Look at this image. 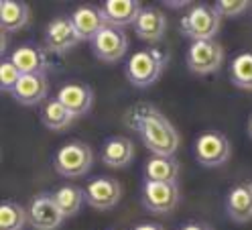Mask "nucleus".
Segmentation results:
<instances>
[{
    "label": "nucleus",
    "mask_w": 252,
    "mask_h": 230,
    "mask_svg": "<svg viewBox=\"0 0 252 230\" xmlns=\"http://www.w3.org/2000/svg\"><path fill=\"white\" fill-rule=\"evenodd\" d=\"M230 80L242 90H252V51H244L232 59Z\"/></svg>",
    "instance_id": "obj_24"
},
{
    "label": "nucleus",
    "mask_w": 252,
    "mask_h": 230,
    "mask_svg": "<svg viewBox=\"0 0 252 230\" xmlns=\"http://www.w3.org/2000/svg\"><path fill=\"white\" fill-rule=\"evenodd\" d=\"M10 61L19 67V71L23 75L29 73H45L47 67H49V57H47V51H43L39 45H21L12 51Z\"/></svg>",
    "instance_id": "obj_17"
},
{
    "label": "nucleus",
    "mask_w": 252,
    "mask_h": 230,
    "mask_svg": "<svg viewBox=\"0 0 252 230\" xmlns=\"http://www.w3.org/2000/svg\"><path fill=\"white\" fill-rule=\"evenodd\" d=\"M80 35L71 23V17H61V19H55L47 25V31H45V47L47 51L51 53H67L69 49H73L77 43H80Z\"/></svg>",
    "instance_id": "obj_11"
},
{
    "label": "nucleus",
    "mask_w": 252,
    "mask_h": 230,
    "mask_svg": "<svg viewBox=\"0 0 252 230\" xmlns=\"http://www.w3.org/2000/svg\"><path fill=\"white\" fill-rule=\"evenodd\" d=\"M132 159H134V145L128 136L114 134L106 139V143L102 145V163L108 167L120 169V167L130 165Z\"/></svg>",
    "instance_id": "obj_18"
},
{
    "label": "nucleus",
    "mask_w": 252,
    "mask_h": 230,
    "mask_svg": "<svg viewBox=\"0 0 252 230\" xmlns=\"http://www.w3.org/2000/svg\"><path fill=\"white\" fill-rule=\"evenodd\" d=\"M140 200L151 214H169L179 204V186L177 183H161L147 179L143 183Z\"/></svg>",
    "instance_id": "obj_7"
},
{
    "label": "nucleus",
    "mask_w": 252,
    "mask_h": 230,
    "mask_svg": "<svg viewBox=\"0 0 252 230\" xmlns=\"http://www.w3.org/2000/svg\"><path fill=\"white\" fill-rule=\"evenodd\" d=\"M145 173L149 181H161V183H177L179 179V163L175 157H163V155H151L145 167Z\"/></svg>",
    "instance_id": "obj_20"
},
{
    "label": "nucleus",
    "mask_w": 252,
    "mask_h": 230,
    "mask_svg": "<svg viewBox=\"0 0 252 230\" xmlns=\"http://www.w3.org/2000/svg\"><path fill=\"white\" fill-rule=\"evenodd\" d=\"M167 31V19L159 8H143L138 14V19L134 23V33L138 35V39L149 41V43H157L161 41Z\"/></svg>",
    "instance_id": "obj_19"
},
{
    "label": "nucleus",
    "mask_w": 252,
    "mask_h": 230,
    "mask_svg": "<svg viewBox=\"0 0 252 230\" xmlns=\"http://www.w3.org/2000/svg\"><path fill=\"white\" fill-rule=\"evenodd\" d=\"M39 116H41V122L49 131H65L75 118L57 98L45 100L43 106H41Z\"/></svg>",
    "instance_id": "obj_21"
},
{
    "label": "nucleus",
    "mask_w": 252,
    "mask_h": 230,
    "mask_svg": "<svg viewBox=\"0 0 252 230\" xmlns=\"http://www.w3.org/2000/svg\"><path fill=\"white\" fill-rule=\"evenodd\" d=\"M55 98L77 118V116H86L90 112L94 104V92L86 84H65L59 88Z\"/></svg>",
    "instance_id": "obj_14"
},
{
    "label": "nucleus",
    "mask_w": 252,
    "mask_h": 230,
    "mask_svg": "<svg viewBox=\"0 0 252 230\" xmlns=\"http://www.w3.org/2000/svg\"><path fill=\"white\" fill-rule=\"evenodd\" d=\"M27 220L29 214L21 204L12 200L0 204V230H23Z\"/></svg>",
    "instance_id": "obj_25"
},
{
    "label": "nucleus",
    "mask_w": 252,
    "mask_h": 230,
    "mask_svg": "<svg viewBox=\"0 0 252 230\" xmlns=\"http://www.w3.org/2000/svg\"><path fill=\"white\" fill-rule=\"evenodd\" d=\"M140 10V2L136 0H106L102 4V14H104V21L110 27H126V25H134Z\"/></svg>",
    "instance_id": "obj_16"
},
{
    "label": "nucleus",
    "mask_w": 252,
    "mask_h": 230,
    "mask_svg": "<svg viewBox=\"0 0 252 230\" xmlns=\"http://www.w3.org/2000/svg\"><path fill=\"white\" fill-rule=\"evenodd\" d=\"M53 197H55V202L65 218L75 216V214L82 210V204L86 202L84 190L77 188V186H61L53 192Z\"/></svg>",
    "instance_id": "obj_23"
},
{
    "label": "nucleus",
    "mask_w": 252,
    "mask_h": 230,
    "mask_svg": "<svg viewBox=\"0 0 252 230\" xmlns=\"http://www.w3.org/2000/svg\"><path fill=\"white\" fill-rule=\"evenodd\" d=\"M232 155V145L228 136L220 131H206L195 141V159L203 167H220Z\"/></svg>",
    "instance_id": "obj_5"
},
{
    "label": "nucleus",
    "mask_w": 252,
    "mask_h": 230,
    "mask_svg": "<svg viewBox=\"0 0 252 230\" xmlns=\"http://www.w3.org/2000/svg\"><path fill=\"white\" fill-rule=\"evenodd\" d=\"M47 92H49V82H47L45 73H29L23 75L19 84L10 92L12 98L23 106H35L45 102Z\"/></svg>",
    "instance_id": "obj_12"
},
{
    "label": "nucleus",
    "mask_w": 252,
    "mask_h": 230,
    "mask_svg": "<svg viewBox=\"0 0 252 230\" xmlns=\"http://www.w3.org/2000/svg\"><path fill=\"white\" fill-rule=\"evenodd\" d=\"M185 61H187V67L197 75L214 73L220 69V66L224 61V49L216 39L193 41L187 49Z\"/></svg>",
    "instance_id": "obj_6"
},
{
    "label": "nucleus",
    "mask_w": 252,
    "mask_h": 230,
    "mask_svg": "<svg viewBox=\"0 0 252 230\" xmlns=\"http://www.w3.org/2000/svg\"><path fill=\"white\" fill-rule=\"evenodd\" d=\"M84 196H86V204H90L92 208L110 210L120 202L122 186L114 177H94L86 186Z\"/></svg>",
    "instance_id": "obj_10"
},
{
    "label": "nucleus",
    "mask_w": 252,
    "mask_h": 230,
    "mask_svg": "<svg viewBox=\"0 0 252 230\" xmlns=\"http://www.w3.org/2000/svg\"><path fill=\"white\" fill-rule=\"evenodd\" d=\"M29 23V6L17 0L0 2V25L2 31H19Z\"/></svg>",
    "instance_id": "obj_22"
},
{
    "label": "nucleus",
    "mask_w": 252,
    "mask_h": 230,
    "mask_svg": "<svg viewBox=\"0 0 252 230\" xmlns=\"http://www.w3.org/2000/svg\"><path fill=\"white\" fill-rule=\"evenodd\" d=\"M92 161H94V155L90 145L82 141H69L57 149L53 157V167L63 177H82L90 171Z\"/></svg>",
    "instance_id": "obj_3"
},
{
    "label": "nucleus",
    "mask_w": 252,
    "mask_h": 230,
    "mask_svg": "<svg viewBox=\"0 0 252 230\" xmlns=\"http://www.w3.org/2000/svg\"><path fill=\"white\" fill-rule=\"evenodd\" d=\"M134 230H165L161 224H153V222H145V224H138Z\"/></svg>",
    "instance_id": "obj_29"
},
{
    "label": "nucleus",
    "mask_w": 252,
    "mask_h": 230,
    "mask_svg": "<svg viewBox=\"0 0 252 230\" xmlns=\"http://www.w3.org/2000/svg\"><path fill=\"white\" fill-rule=\"evenodd\" d=\"M248 134L252 136V118H250V122H248Z\"/></svg>",
    "instance_id": "obj_30"
},
{
    "label": "nucleus",
    "mask_w": 252,
    "mask_h": 230,
    "mask_svg": "<svg viewBox=\"0 0 252 230\" xmlns=\"http://www.w3.org/2000/svg\"><path fill=\"white\" fill-rule=\"evenodd\" d=\"M27 214H29V222L33 228L37 230H55L61 226L63 222V212L59 210L57 202L53 194H39L31 200L29 208H27Z\"/></svg>",
    "instance_id": "obj_9"
},
{
    "label": "nucleus",
    "mask_w": 252,
    "mask_h": 230,
    "mask_svg": "<svg viewBox=\"0 0 252 230\" xmlns=\"http://www.w3.org/2000/svg\"><path fill=\"white\" fill-rule=\"evenodd\" d=\"M181 230H212V226L203 222H187L185 226H181Z\"/></svg>",
    "instance_id": "obj_28"
},
{
    "label": "nucleus",
    "mask_w": 252,
    "mask_h": 230,
    "mask_svg": "<svg viewBox=\"0 0 252 230\" xmlns=\"http://www.w3.org/2000/svg\"><path fill=\"white\" fill-rule=\"evenodd\" d=\"M21 78H23V73L10 59H4L0 64V88H2V92H12Z\"/></svg>",
    "instance_id": "obj_26"
},
{
    "label": "nucleus",
    "mask_w": 252,
    "mask_h": 230,
    "mask_svg": "<svg viewBox=\"0 0 252 230\" xmlns=\"http://www.w3.org/2000/svg\"><path fill=\"white\" fill-rule=\"evenodd\" d=\"M226 212L234 222H250L252 220V179L240 181L228 192Z\"/></svg>",
    "instance_id": "obj_13"
},
{
    "label": "nucleus",
    "mask_w": 252,
    "mask_h": 230,
    "mask_svg": "<svg viewBox=\"0 0 252 230\" xmlns=\"http://www.w3.org/2000/svg\"><path fill=\"white\" fill-rule=\"evenodd\" d=\"M71 23H73V27L77 31V35H80V39L82 41H90V43L106 27L102 8L92 6V4L77 6L73 10V14H71Z\"/></svg>",
    "instance_id": "obj_15"
},
{
    "label": "nucleus",
    "mask_w": 252,
    "mask_h": 230,
    "mask_svg": "<svg viewBox=\"0 0 252 230\" xmlns=\"http://www.w3.org/2000/svg\"><path fill=\"white\" fill-rule=\"evenodd\" d=\"M128 49V37L122 29L106 25L100 33L92 39V51L104 64H114L122 59Z\"/></svg>",
    "instance_id": "obj_8"
},
{
    "label": "nucleus",
    "mask_w": 252,
    "mask_h": 230,
    "mask_svg": "<svg viewBox=\"0 0 252 230\" xmlns=\"http://www.w3.org/2000/svg\"><path fill=\"white\" fill-rule=\"evenodd\" d=\"M220 14L210 4H195L189 8V12L181 19V31L183 35L191 37L193 41H210L218 35L220 31Z\"/></svg>",
    "instance_id": "obj_4"
},
{
    "label": "nucleus",
    "mask_w": 252,
    "mask_h": 230,
    "mask_svg": "<svg viewBox=\"0 0 252 230\" xmlns=\"http://www.w3.org/2000/svg\"><path fill=\"white\" fill-rule=\"evenodd\" d=\"M126 125L134 129L153 155L173 157L179 149V132L171 120L155 106L140 104L126 114Z\"/></svg>",
    "instance_id": "obj_1"
},
{
    "label": "nucleus",
    "mask_w": 252,
    "mask_h": 230,
    "mask_svg": "<svg viewBox=\"0 0 252 230\" xmlns=\"http://www.w3.org/2000/svg\"><path fill=\"white\" fill-rule=\"evenodd\" d=\"M169 61V55H165L157 47H147L134 51L128 61H126V80L136 88H149L161 78V73Z\"/></svg>",
    "instance_id": "obj_2"
},
{
    "label": "nucleus",
    "mask_w": 252,
    "mask_h": 230,
    "mask_svg": "<svg viewBox=\"0 0 252 230\" xmlns=\"http://www.w3.org/2000/svg\"><path fill=\"white\" fill-rule=\"evenodd\" d=\"M250 2L248 0H218L214 4V8L218 10L220 17H240L248 10Z\"/></svg>",
    "instance_id": "obj_27"
}]
</instances>
